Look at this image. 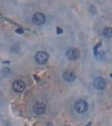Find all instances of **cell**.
<instances>
[{"instance_id":"1","label":"cell","mask_w":112,"mask_h":126,"mask_svg":"<svg viewBox=\"0 0 112 126\" xmlns=\"http://www.w3.org/2000/svg\"><path fill=\"white\" fill-rule=\"evenodd\" d=\"M74 109L78 113H85L89 109V104L85 100H83V99H80V100L77 101L74 104Z\"/></svg>"},{"instance_id":"2","label":"cell","mask_w":112,"mask_h":126,"mask_svg":"<svg viewBox=\"0 0 112 126\" xmlns=\"http://www.w3.org/2000/svg\"><path fill=\"white\" fill-rule=\"evenodd\" d=\"M49 56L46 51H38L35 55V61L38 64H44L48 61Z\"/></svg>"},{"instance_id":"3","label":"cell","mask_w":112,"mask_h":126,"mask_svg":"<svg viewBox=\"0 0 112 126\" xmlns=\"http://www.w3.org/2000/svg\"><path fill=\"white\" fill-rule=\"evenodd\" d=\"M66 56L68 60L70 61H75L79 57V51L77 48L72 47L69 48L66 52Z\"/></svg>"},{"instance_id":"4","label":"cell","mask_w":112,"mask_h":126,"mask_svg":"<svg viewBox=\"0 0 112 126\" xmlns=\"http://www.w3.org/2000/svg\"><path fill=\"white\" fill-rule=\"evenodd\" d=\"M93 84V87L96 89H99V90H103L106 87V82H105V80L102 77H98V78H94Z\"/></svg>"},{"instance_id":"5","label":"cell","mask_w":112,"mask_h":126,"mask_svg":"<svg viewBox=\"0 0 112 126\" xmlns=\"http://www.w3.org/2000/svg\"><path fill=\"white\" fill-rule=\"evenodd\" d=\"M13 89L16 93H22L25 89V83L22 80H15L13 82Z\"/></svg>"},{"instance_id":"6","label":"cell","mask_w":112,"mask_h":126,"mask_svg":"<svg viewBox=\"0 0 112 126\" xmlns=\"http://www.w3.org/2000/svg\"><path fill=\"white\" fill-rule=\"evenodd\" d=\"M46 105L43 103H36L33 106V111L37 115H40V114H43V113L46 112Z\"/></svg>"},{"instance_id":"7","label":"cell","mask_w":112,"mask_h":126,"mask_svg":"<svg viewBox=\"0 0 112 126\" xmlns=\"http://www.w3.org/2000/svg\"><path fill=\"white\" fill-rule=\"evenodd\" d=\"M32 20L37 25H41L46 22V16L42 13H36L32 17Z\"/></svg>"},{"instance_id":"8","label":"cell","mask_w":112,"mask_h":126,"mask_svg":"<svg viewBox=\"0 0 112 126\" xmlns=\"http://www.w3.org/2000/svg\"><path fill=\"white\" fill-rule=\"evenodd\" d=\"M62 78H63L66 82H72L76 79V75H75V73L73 72V71L67 70V71H65L63 72V74H62Z\"/></svg>"},{"instance_id":"9","label":"cell","mask_w":112,"mask_h":126,"mask_svg":"<svg viewBox=\"0 0 112 126\" xmlns=\"http://www.w3.org/2000/svg\"><path fill=\"white\" fill-rule=\"evenodd\" d=\"M103 34L105 37L108 38V39H111L112 36V30L111 27H106L103 30Z\"/></svg>"},{"instance_id":"10","label":"cell","mask_w":112,"mask_h":126,"mask_svg":"<svg viewBox=\"0 0 112 126\" xmlns=\"http://www.w3.org/2000/svg\"><path fill=\"white\" fill-rule=\"evenodd\" d=\"M3 74L4 75V76H7V75H9L10 74V72H11V70H10L9 68H8V67H4L3 69Z\"/></svg>"},{"instance_id":"11","label":"cell","mask_w":112,"mask_h":126,"mask_svg":"<svg viewBox=\"0 0 112 126\" xmlns=\"http://www.w3.org/2000/svg\"><path fill=\"white\" fill-rule=\"evenodd\" d=\"M56 31H57V34H62V30L61 28H56Z\"/></svg>"},{"instance_id":"12","label":"cell","mask_w":112,"mask_h":126,"mask_svg":"<svg viewBox=\"0 0 112 126\" xmlns=\"http://www.w3.org/2000/svg\"><path fill=\"white\" fill-rule=\"evenodd\" d=\"M16 32L17 33H19V34H22L24 32V30H22V29H17V30H16Z\"/></svg>"}]
</instances>
